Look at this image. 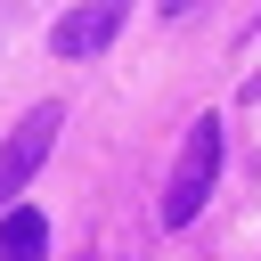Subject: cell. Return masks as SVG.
<instances>
[{"instance_id": "cell-1", "label": "cell", "mask_w": 261, "mask_h": 261, "mask_svg": "<svg viewBox=\"0 0 261 261\" xmlns=\"http://www.w3.org/2000/svg\"><path fill=\"white\" fill-rule=\"evenodd\" d=\"M212 179H220V114H196L188 122V139H179V155H171V179H163V228H188L196 212H204V196H212Z\"/></svg>"}, {"instance_id": "cell-2", "label": "cell", "mask_w": 261, "mask_h": 261, "mask_svg": "<svg viewBox=\"0 0 261 261\" xmlns=\"http://www.w3.org/2000/svg\"><path fill=\"white\" fill-rule=\"evenodd\" d=\"M57 130H65V106H57V98H41V106H33V114H24L16 130H8V147H0V212H8V204H16L24 188H33V171L49 163Z\"/></svg>"}, {"instance_id": "cell-3", "label": "cell", "mask_w": 261, "mask_h": 261, "mask_svg": "<svg viewBox=\"0 0 261 261\" xmlns=\"http://www.w3.org/2000/svg\"><path fill=\"white\" fill-rule=\"evenodd\" d=\"M122 16H130V0H82V8H65V16H57L49 49H57V57H98V49L122 33Z\"/></svg>"}, {"instance_id": "cell-4", "label": "cell", "mask_w": 261, "mask_h": 261, "mask_svg": "<svg viewBox=\"0 0 261 261\" xmlns=\"http://www.w3.org/2000/svg\"><path fill=\"white\" fill-rule=\"evenodd\" d=\"M0 261H49V220L33 204H8L0 212Z\"/></svg>"}]
</instances>
